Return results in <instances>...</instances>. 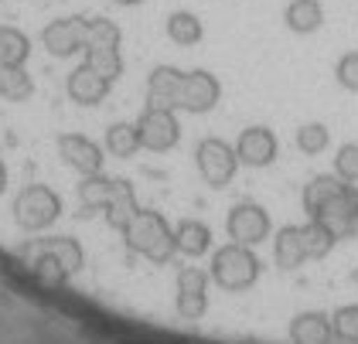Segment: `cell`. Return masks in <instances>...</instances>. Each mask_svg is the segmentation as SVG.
I'll use <instances>...</instances> for the list:
<instances>
[{"instance_id": "6da1fadb", "label": "cell", "mask_w": 358, "mask_h": 344, "mask_svg": "<svg viewBox=\"0 0 358 344\" xmlns=\"http://www.w3.org/2000/svg\"><path fill=\"white\" fill-rule=\"evenodd\" d=\"M123 242H127L130 252H137V256L150 259V263H167L178 252L174 229L167 225V218L161 212H143V208L123 229Z\"/></svg>"}, {"instance_id": "7a4b0ae2", "label": "cell", "mask_w": 358, "mask_h": 344, "mask_svg": "<svg viewBox=\"0 0 358 344\" xmlns=\"http://www.w3.org/2000/svg\"><path fill=\"white\" fill-rule=\"evenodd\" d=\"M212 280L222 290H249L259 280V259L249 252V245L229 242L212 256Z\"/></svg>"}, {"instance_id": "3957f363", "label": "cell", "mask_w": 358, "mask_h": 344, "mask_svg": "<svg viewBox=\"0 0 358 344\" xmlns=\"http://www.w3.org/2000/svg\"><path fill=\"white\" fill-rule=\"evenodd\" d=\"M62 215V198L45 185H28L14 198V222L24 232H41Z\"/></svg>"}, {"instance_id": "277c9868", "label": "cell", "mask_w": 358, "mask_h": 344, "mask_svg": "<svg viewBox=\"0 0 358 344\" xmlns=\"http://www.w3.org/2000/svg\"><path fill=\"white\" fill-rule=\"evenodd\" d=\"M194 160H198V171L205 178V185L212 187H225L236 171H239V157H236V147L225 143L219 136H205L194 150Z\"/></svg>"}, {"instance_id": "5b68a950", "label": "cell", "mask_w": 358, "mask_h": 344, "mask_svg": "<svg viewBox=\"0 0 358 344\" xmlns=\"http://www.w3.org/2000/svg\"><path fill=\"white\" fill-rule=\"evenodd\" d=\"M137 133H140V147L143 150H154V154H164L171 147H178L181 140V127H178V116L174 109H143V116L137 120Z\"/></svg>"}, {"instance_id": "8992f818", "label": "cell", "mask_w": 358, "mask_h": 344, "mask_svg": "<svg viewBox=\"0 0 358 344\" xmlns=\"http://www.w3.org/2000/svg\"><path fill=\"white\" fill-rule=\"evenodd\" d=\"M219 99H222V85L212 72H205V69L185 72L181 92H178V109L201 116V113H212V109L219 106Z\"/></svg>"}, {"instance_id": "52a82bcc", "label": "cell", "mask_w": 358, "mask_h": 344, "mask_svg": "<svg viewBox=\"0 0 358 344\" xmlns=\"http://www.w3.org/2000/svg\"><path fill=\"white\" fill-rule=\"evenodd\" d=\"M314 218L324 222L338 242H341V238H352L358 232V187L345 185Z\"/></svg>"}, {"instance_id": "ba28073f", "label": "cell", "mask_w": 358, "mask_h": 344, "mask_svg": "<svg viewBox=\"0 0 358 344\" xmlns=\"http://www.w3.org/2000/svg\"><path fill=\"white\" fill-rule=\"evenodd\" d=\"M225 229H229V238L239 242V245H259L270 236V215H266V208H259L252 201H243L229 212Z\"/></svg>"}, {"instance_id": "9c48e42d", "label": "cell", "mask_w": 358, "mask_h": 344, "mask_svg": "<svg viewBox=\"0 0 358 344\" xmlns=\"http://www.w3.org/2000/svg\"><path fill=\"white\" fill-rule=\"evenodd\" d=\"M58 157L65 160L76 174H83V178L103 171V147L92 143L83 133H62L58 136Z\"/></svg>"}, {"instance_id": "30bf717a", "label": "cell", "mask_w": 358, "mask_h": 344, "mask_svg": "<svg viewBox=\"0 0 358 344\" xmlns=\"http://www.w3.org/2000/svg\"><path fill=\"white\" fill-rule=\"evenodd\" d=\"M85 31H89L85 17H58L41 31V41L55 58H69L76 52H85Z\"/></svg>"}, {"instance_id": "8fae6325", "label": "cell", "mask_w": 358, "mask_h": 344, "mask_svg": "<svg viewBox=\"0 0 358 344\" xmlns=\"http://www.w3.org/2000/svg\"><path fill=\"white\" fill-rule=\"evenodd\" d=\"M276 136L270 127H246L236 140V157L246 167H270L276 160Z\"/></svg>"}, {"instance_id": "7c38bea8", "label": "cell", "mask_w": 358, "mask_h": 344, "mask_svg": "<svg viewBox=\"0 0 358 344\" xmlns=\"http://www.w3.org/2000/svg\"><path fill=\"white\" fill-rule=\"evenodd\" d=\"M38 252H48V256H55L58 263L69 269V276L72 273H79L85 266V252L83 245L76 242L72 236H52V238H34V242H28V245H21V259L24 263H31Z\"/></svg>"}, {"instance_id": "4fadbf2b", "label": "cell", "mask_w": 358, "mask_h": 344, "mask_svg": "<svg viewBox=\"0 0 358 344\" xmlns=\"http://www.w3.org/2000/svg\"><path fill=\"white\" fill-rule=\"evenodd\" d=\"M110 79H103L92 65H76L65 79V89H69V99L79 103V106H99L106 96H110Z\"/></svg>"}, {"instance_id": "5bb4252c", "label": "cell", "mask_w": 358, "mask_h": 344, "mask_svg": "<svg viewBox=\"0 0 358 344\" xmlns=\"http://www.w3.org/2000/svg\"><path fill=\"white\" fill-rule=\"evenodd\" d=\"M185 72L174 65H157L147 76V106L150 109H178V92H181Z\"/></svg>"}, {"instance_id": "9a60e30c", "label": "cell", "mask_w": 358, "mask_h": 344, "mask_svg": "<svg viewBox=\"0 0 358 344\" xmlns=\"http://www.w3.org/2000/svg\"><path fill=\"white\" fill-rule=\"evenodd\" d=\"M140 205H137V191L130 187V181H120L116 178V185H113V194H110V205L103 208V215H106V222H110L113 229H127L134 218H137Z\"/></svg>"}, {"instance_id": "2e32d148", "label": "cell", "mask_w": 358, "mask_h": 344, "mask_svg": "<svg viewBox=\"0 0 358 344\" xmlns=\"http://www.w3.org/2000/svg\"><path fill=\"white\" fill-rule=\"evenodd\" d=\"M283 21L294 34H314L324 24V7H321V0H290L283 10Z\"/></svg>"}, {"instance_id": "e0dca14e", "label": "cell", "mask_w": 358, "mask_h": 344, "mask_svg": "<svg viewBox=\"0 0 358 344\" xmlns=\"http://www.w3.org/2000/svg\"><path fill=\"white\" fill-rule=\"evenodd\" d=\"M345 185H348V181H341L338 174H317V178H310V181L303 185V198H301L307 218H314Z\"/></svg>"}, {"instance_id": "ac0fdd59", "label": "cell", "mask_w": 358, "mask_h": 344, "mask_svg": "<svg viewBox=\"0 0 358 344\" xmlns=\"http://www.w3.org/2000/svg\"><path fill=\"white\" fill-rule=\"evenodd\" d=\"M331 317L317 314V310H307V314H297L294 324H290V338L294 344H328L331 341Z\"/></svg>"}, {"instance_id": "d6986e66", "label": "cell", "mask_w": 358, "mask_h": 344, "mask_svg": "<svg viewBox=\"0 0 358 344\" xmlns=\"http://www.w3.org/2000/svg\"><path fill=\"white\" fill-rule=\"evenodd\" d=\"M273 256H276V266H280V269H297V266L307 259L301 225H283V229L276 232Z\"/></svg>"}, {"instance_id": "ffe728a7", "label": "cell", "mask_w": 358, "mask_h": 344, "mask_svg": "<svg viewBox=\"0 0 358 344\" xmlns=\"http://www.w3.org/2000/svg\"><path fill=\"white\" fill-rule=\"evenodd\" d=\"M174 242H178V252H185V256H205L212 249V229L205 222L185 218L174 229Z\"/></svg>"}, {"instance_id": "44dd1931", "label": "cell", "mask_w": 358, "mask_h": 344, "mask_svg": "<svg viewBox=\"0 0 358 344\" xmlns=\"http://www.w3.org/2000/svg\"><path fill=\"white\" fill-rule=\"evenodd\" d=\"M113 185H116V178H106L103 171H99V174H89V178H83V185H79V205H83V212L85 215L103 212V208L110 205Z\"/></svg>"}, {"instance_id": "7402d4cb", "label": "cell", "mask_w": 358, "mask_h": 344, "mask_svg": "<svg viewBox=\"0 0 358 344\" xmlns=\"http://www.w3.org/2000/svg\"><path fill=\"white\" fill-rule=\"evenodd\" d=\"M103 147H106V154L110 157H120V160H130L140 147V133H137V123H113L110 130H106V140H103Z\"/></svg>"}, {"instance_id": "603a6c76", "label": "cell", "mask_w": 358, "mask_h": 344, "mask_svg": "<svg viewBox=\"0 0 358 344\" xmlns=\"http://www.w3.org/2000/svg\"><path fill=\"white\" fill-rule=\"evenodd\" d=\"M167 38L174 45H181V48H192V45H198L205 38V27H201V21L194 17L192 10H174L167 17Z\"/></svg>"}, {"instance_id": "cb8c5ba5", "label": "cell", "mask_w": 358, "mask_h": 344, "mask_svg": "<svg viewBox=\"0 0 358 344\" xmlns=\"http://www.w3.org/2000/svg\"><path fill=\"white\" fill-rule=\"evenodd\" d=\"M34 92V82L24 72V65H0V96L10 103H24Z\"/></svg>"}, {"instance_id": "d4e9b609", "label": "cell", "mask_w": 358, "mask_h": 344, "mask_svg": "<svg viewBox=\"0 0 358 344\" xmlns=\"http://www.w3.org/2000/svg\"><path fill=\"white\" fill-rule=\"evenodd\" d=\"M31 55V41L17 27H0V65H24Z\"/></svg>"}, {"instance_id": "484cf974", "label": "cell", "mask_w": 358, "mask_h": 344, "mask_svg": "<svg viewBox=\"0 0 358 344\" xmlns=\"http://www.w3.org/2000/svg\"><path fill=\"white\" fill-rule=\"evenodd\" d=\"M301 236H303L307 259H324L331 249H334V242H338V238L331 236L328 225H324V222H317V218H310L307 225H301Z\"/></svg>"}, {"instance_id": "4316f807", "label": "cell", "mask_w": 358, "mask_h": 344, "mask_svg": "<svg viewBox=\"0 0 358 344\" xmlns=\"http://www.w3.org/2000/svg\"><path fill=\"white\" fill-rule=\"evenodd\" d=\"M123 41V31L106 21V17H96L89 21V31H85V52H99V48H120Z\"/></svg>"}, {"instance_id": "83f0119b", "label": "cell", "mask_w": 358, "mask_h": 344, "mask_svg": "<svg viewBox=\"0 0 358 344\" xmlns=\"http://www.w3.org/2000/svg\"><path fill=\"white\" fill-rule=\"evenodd\" d=\"M85 65H92L103 79L116 82L123 76V55L120 48H99V52H85Z\"/></svg>"}, {"instance_id": "f1b7e54d", "label": "cell", "mask_w": 358, "mask_h": 344, "mask_svg": "<svg viewBox=\"0 0 358 344\" xmlns=\"http://www.w3.org/2000/svg\"><path fill=\"white\" fill-rule=\"evenodd\" d=\"M28 266H31V273H34V276H38L45 287H62V283L69 280V269L58 263L55 256H48V252H38Z\"/></svg>"}, {"instance_id": "f546056e", "label": "cell", "mask_w": 358, "mask_h": 344, "mask_svg": "<svg viewBox=\"0 0 358 344\" xmlns=\"http://www.w3.org/2000/svg\"><path fill=\"white\" fill-rule=\"evenodd\" d=\"M328 143H331V133H328L324 123H303L301 130H297V150L307 154V157L321 154Z\"/></svg>"}, {"instance_id": "4dcf8cb0", "label": "cell", "mask_w": 358, "mask_h": 344, "mask_svg": "<svg viewBox=\"0 0 358 344\" xmlns=\"http://www.w3.org/2000/svg\"><path fill=\"white\" fill-rule=\"evenodd\" d=\"M331 331H334V338H341V341H358V303L338 307L334 317H331Z\"/></svg>"}, {"instance_id": "1f68e13d", "label": "cell", "mask_w": 358, "mask_h": 344, "mask_svg": "<svg viewBox=\"0 0 358 344\" xmlns=\"http://www.w3.org/2000/svg\"><path fill=\"white\" fill-rule=\"evenodd\" d=\"M334 174L348 185H358V143H345L338 147V157H334Z\"/></svg>"}, {"instance_id": "d6a6232c", "label": "cell", "mask_w": 358, "mask_h": 344, "mask_svg": "<svg viewBox=\"0 0 358 344\" xmlns=\"http://www.w3.org/2000/svg\"><path fill=\"white\" fill-rule=\"evenodd\" d=\"M334 79L341 89H348V92H358V52H348L338 58V65H334Z\"/></svg>"}, {"instance_id": "836d02e7", "label": "cell", "mask_w": 358, "mask_h": 344, "mask_svg": "<svg viewBox=\"0 0 358 344\" xmlns=\"http://www.w3.org/2000/svg\"><path fill=\"white\" fill-rule=\"evenodd\" d=\"M208 310V293H178V314L185 320L205 317Z\"/></svg>"}, {"instance_id": "e575fe53", "label": "cell", "mask_w": 358, "mask_h": 344, "mask_svg": "<svg viewBox=\"0 0 358 344\" xmlns=\"http://www.w3.org/2000/svg\"><path fill=\"white\" fill-rule=\"evenodd\" d=\"M178 293H208V273L205 269H181L178 273Z\"/></svg>"}, {"instance_id": "d590c367", "label": "cell", "mask_w": 358, "mask_h": 344, "mask_svg": "<svg viewBox=\"0 0 358 344\" xmlns=\"http://www.w3.org/2000/svg\"><path fill=\"white\" fill-rule=\"evenodd\" d=\"M3 187H7V167H3V160H0V194H3Z\"/></svg>"}, {"instance_id": "8d00e7d4", "label": "cell", "mask_w": 358, "mask_h": 344, "mask_svg": "<svg viewBox=\"0 0 358 344\" xmlns=\"http://www.w3.org/2000/svg\"><path fill=\"white\" fill-rule=\"evenodd\" d=\"M113 3H123V7H137V3H143V0H113Z\"/></svg>"}]
</instances>
